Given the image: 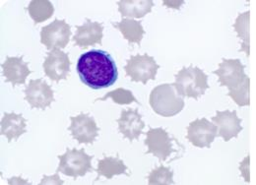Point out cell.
<instances>
[{
	"mask_svg": "<svg viewBox=\"0 0 256 185\" xmlns=\"http://www.w3.org/2000/svg\"><path fill=\"white\" fill-rule=\"evenodd\" d=\"M76 70L81 82L93 90L112 86L118 77L114 58L102 50H91L83 54L78 60Z\"/></svg>",
	"mask_w": 256,
	"mask_h": 185,
	"instance_id": "cell-1",
	"label": "cell"
},
{
	"mask_svg": "<svg viewBox=\"0 0 256 185\" xmlns=\"http://www.w3.org/2000/svg\"><path fill=\"white\" fill-rule=\"evenodd\" d=\"M213 73L219 77L220 86L228 89V96L238 106L250 104V79L246 74L244 66L240 60H223Z\"/></svg>",
	"mask_w": 256,
	"mask_h": 185,
	"instance_id": "cell-2",
	"label": "cell"
},
{
	"mask_svg": "<svg viewBox=\"0 0 256 185\" xmlns=\"http://www.w3.org/2000/svg\"><path fill=\"white\" fill-rule=\"evenodd\" d=\"M149 102L153 110L164 118H172L184 108V96H180L172 84H162L152 90Z\"/></svg>",
	"mask_w": 256,
	"mask_h": 185,
	"instance_id": "cell-3",
	"label": "cell"
},
{
	"mask_svg": "<svg viewBox=\"0 0 256 185\" xmlns=\"http://www.w3.org/2000/svg\"><path fill=\"white\" fill-rule=\"evenodd\" d=\"M176 81L172 83L176 92L182 96L193 98L198 100L209 88L208 76L198 67L190 65L188 68H182L174 76Z\"/></svg>",
	"mask_w": 256,
	"mask_h": 185,
	"instance_id": "cell-4",
	"label": "cell"
},
{
	"mask_svg": "<svg viewBox=\"0 0 256 185\" xmlns=\"http://www.w3.org/2000/svg\"><path fill=\"white\" fill-rule=\"evenodd\" d=\"M58 158L60 166L56 172L75 180L79 176H84L91 170H95L91 166L93 156L86 154L84 149L67 148L65 154L58 156Z\"/></svg>",
	"mask_w": 256,
	"mask_h": 185,
	"instance_id": "cell-5",
	"label": "cell"
},
{
	"mask_svg": "<svg viewBox=\"0 0 256 185\" xmlns=\"http://www.w3.org/2000/svg\"><path fill=\"white\" fill-rule=\"evenodd\" d=\"M147 138L145 140V145L148 147L146 154H152L157 156L160 162H166L174 153H178L180 149L176 147L174 144L178 142L170 136V134L162 128H149L147 132Z\"/></svg>",
	"mask_w": 256,
	"mask_h": 185,
	"instance_id": "cell-6",
	"label": "cell"
},
{
	"mask_svg": "<svg viewBox=\"0 0 256 185\" xmlns=\"http://www.w3.org/2000/svg\"><path fill=\"white\" fill-rule=\"evenodd\" d=\"M160 65L155 62L154 58L145 54L132 56L124 66L126 76L132 82H140L144 85L149 80H155Z\"/></svg>",
	"mask_w": 256,
	"mask_h": 185,
	"instance_id": "cell-7",
	"label": "cell"
},
{
	"mask_svg": "<svg viewBox=\"0 0 256 185\" xmlns=\"http://www.w3.org/2000/svg\"><path fill=\"white\" fill-rule=\"evenodd\" d=\"M71 27L65 20L56 19L54 22L42 28L40 44L48 50L65 48L71 36Z\"/></svg>",
	"mask_w": 256,
	"mask_h": 185,
	"instance_id": "cell-8",
	"label": "cell"
},
{
	"mask_svg": "<svg viewBox=\"0 0 256 185\" xmlns=\"http://www.w3.org/2000/svg\"><path fill=\"white\" fill-rule=\"evenodd\" d=\"M218 126L205 118H197L188 126L186 139L197 148H210L218 135Z\"/></svg>",
	"mask_w": 256,
	"mask_h": 185,
	"instance_id": "cell-9",
	"label": "cell"
},
{
	"mask_svg": "<svg viewBox=\"0 0 256 185\" xmlns=\"http://www.w3.org/2000/svg\"><path fill=\"white\" fill-rule=\"evenodd\" d=\"M71 124L68 131L79 144H93L96 140L100 128L96 126L95 120L89 114H80L77 116L70 118Z\"/></svg>",
	"mask_w": 256,
	"mask_h": 185,
	"instance_id": "cell-10",
	"label": "cell"
},
{
	"mask_svg": "<svg viewBox=\"0 0 256 185\" xmlns=\"http://www.w3.org/2000/svg\"><path fill=\"white\" fill-rule=\"evenodd\" d=\"M71 62L66 52L56 48L48 52L42 67L46 77L52 81L60 82L65 80L70 73Z\"/></svg>",
	"mask_w": 256,
	"mask_h": 185,
	"instance_id": "cell-11",
	"label": "cell"
},
{
	"mask_svg": "<svg viewBox=\"0 0 256 185\" xmlns=\"http://www.w3.org/2000/svg\"><path fill=\"white\" fill-rule=\"evenodd\" d=\"M25 100L29 102L31 108L44 110L54 102V91L48 83L40 79L31 80L25 89Z\"/></svg>",
	"mask_w": 256,
	"mask_h": 185,
	"instance_id": "cell-12",
	"label": "cell"
},
{
	"mask_svg": "<svg viewBox=\"0 0 256 185\" xmlns=\"http://www.w3.org/2000/svg\"><path fill=\"white\" fill-rule=\"evenodd\" d=\"M212 122L218 126L219 133L217 137H222L224 142H228L232 138H236L242 131V120L238 116L236 110H217L216 116L212 118Z\"/></svg>",
	"mask_w": 256,
	"mask_h": 185,
	"instance_id": "cell-13",
	"label": "cell"
},
{
	"mask_svg": "<svg viewBox=\"0 0 256 185\" xmlns=\"http://www.w3.org/2000/svg\"><path fill=\"white\" fill-rule=\"evenodd\" d=\"M120 132L124 135V138L130 142L139 138L143 133L145 122L142 120V116L138 112V110H122L120 118L116 120Z\"/></svg>",
	"mask_w": 256,
	"mask_h": 185,
	"instance_id": "cell-14",
	"label": "cell"
},
{
	"mask_svg": "<svg viewBox=\"0 0 256 185\" xmlns=\"http://www.w3.org/2000/svg\"><path fill=\"white\" fill-rule=\"evenodd\" d=\"M3 69V76L5 77L6 83H11L12 87L16 85L26 83L27 77L31 74L29 69V62L23 60V56L20 58H10L7 56L4 63L1 64Z\"/></svg>",
	"mask_w": 256,
	"mask_h": 185,
	"instance_id": "cell-15",
	"label": "cell"
},
{
	"mask_svg": "<svg viewBox=\"0 0 256 185\" xmlns=\"http://www.w3.org/2000/svg\"><path fill=\"white\" fill-rule=\"evenodd\" d=\"M76 29L77 31L73 38L76 46L85 48L90 46L102 44L104 38V26L102 23L86 19V22L82 26H77Z\"/></svg>",
	"mask_w": 256,
	"mask_h": 185,
	"instance_id": "cell-16",
	"label": "cell"
},
{
	"mask_svg": "<svg viewBox=\"0 0 256 185\" xmlns=\"http://www.w3.org/2000/svg\"><path fill=\"white\" fill-rule=\"evenodd\" d=\"M27 120L22 114L15 112H4L0 122V134L7 138L8 143L18 140L19 137L27 132Z\"/></svg>",
	"mask_w": 256,
	"mask_h": 185,
	"instance_id": "cell-17",
	"label": "cell"
},
{
	"mask_svg": "<svg viewBox=\"0 0 256 185\" xmlns=\"http://www.w3.org/2000/svg\"><path fill=\"white\" fill-rule=\"evenodd\" d=\"M128 170V166L118 156L116 158L106 156L104 158L98 162V168L96 170L98 176L95 182L98 180L100 176H104L106 180H112L114 176L118 174H126L129 176L130 174L126 172Z\"/></svg>",
	"mask_w": 256,
	"mask_h": 185,
	"instance_id": "cell-18",
	"label": "cell"
},
{
	"mask_svg": "<svg viewBox=\"0 0 256 185\" xmlns=\"http://www.w3.org/2000/svg\"><path fill=\"white\" fill-rule=\"evenodd\" d=\"M118 11L122 17L143 18L152 11L154 2L152 0H122L118 2Z\"/></svg>",
	"mask_w": 256,
	"mask_h": 185,
	"instance_id": "cell-19",
	"label": "cell"
},
{
	"mask_svg": "<svg viewBox=\"0 0 256 185\" xmlns=\"http://www.w3.org/2000/svg\"><path fill=\"white\" fill-rule=\"evenodd\" d=\"M112 26L120 31L124 38L128 40L129 44H137L138 46L141 44V40L145 34L141 22L126 18V19H122L118 23H116V24L112 23Z\"/></svg>",
	"mask_w": 256,
	"mask_h": 185,
	"instance_id": "cell-20",
	"label": "cell"
},
{
	"mask_svg": "<svg viewBox=\"0 0 256 185\" xmlns=\"http://www.w3.org/2000/svg\"><path fill=\"white\" fill-rule=\"evenodd\" d=\"M250 12L248 11L244 14H240L234 24V31L238 32V36L242 40L240 52H244L246 56H250Z\"/></svg>",
	"mask_w": 256,
	"mask_h": 185,
	"instance_id": "cell-21",
	"label": "cell"
},
{
	"mask_svg": "<svg viewBox=\"0 0 256 185\" xmlns=\"http://www.w3.org/2000/svg\"><path fill=\"white\" fill-rule=\"evenodd\" d=\"M28 11L36 24L42 23L54 15V5L48 0H34L28 6Z\"/></svg>",
	"mask_w": 256,
	"mask_h": 185,
	"instance_id": "cell-22",
	"label": "cell"
},
{
	"mask_svg": "<svg viewBox=\"0 0 256 185\" xmlns=\"http://www.w3.org/2000/svg\"><path fill=\"white\" fill-rule=\"evenodd\" d=\"M148 184L150 185L174 184V172L170 168L160 166L150 172L148 176Z\"/></svg>",
	"mask_w": 256,
	"mask_h": 185,
	"instance_id": "cell-23",
	"label": "cell"
},
{
	"mask_svg": "<svg viewBox=\"0 0 256 185\" xmlns=\"http://www.w3.org/2000/svg\"><path fill=\"white\" fill-rule=\"evenodd\" d=\"M110 98L118 104H129L131 102H137L140 104V102L136 100V98L133 96L131 91L122 89V88H118L114 91L108 92L102 98H96L95 102L98 100H106V98Z\"/></svg>",
	"mask_w": 256,
	"mask_h": 185,
	"instance_id": "cell-24",
	"label": "cell"
}]
</instances>
